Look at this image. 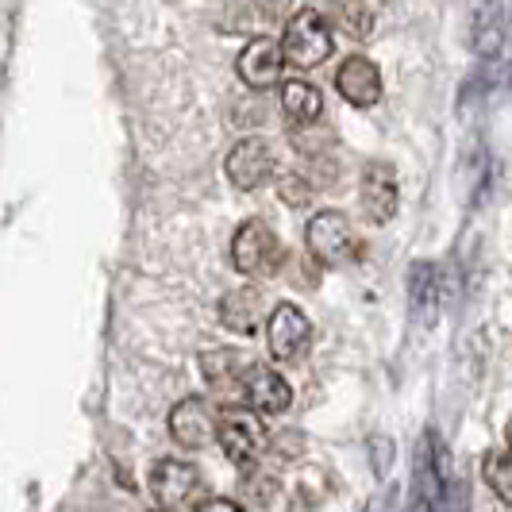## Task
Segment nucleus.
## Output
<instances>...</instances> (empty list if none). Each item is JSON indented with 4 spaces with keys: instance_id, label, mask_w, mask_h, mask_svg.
Segmentation results:
<instances>
[{
    "instance_id": "obj_1",
    "label": "nucleus",
    "mask_w": 512,
    "mask_h": 512,
    "mask_svg": "<svg viewBox=\"0 0 512 512\" xmlns=\"http://www.w3.org/2000/svg\"><path fill=\"white\" fill-rule=\"evenodd\" d=\"M282 239H278V231L270 228L266 220H243L239 228H235V239H231V262H235V270L239 274H247V278H274L278 270H282Z\"/></svg>"
},
{
    "instance_id": "obj_2",
    "label": "nucleus",
    "mask_w": 512,
    "mask_h": 512,
    "mask_svg": "<svg viewBox=\"0 0 512 512\" xmlns=\"http://www.w3.org/2000/svg\"><path fill=\"white\" fill-rule=\"evenodd\" d=\"M282 58L297 70H316L320 62H328L335 39H332V24L316 12V8H301L289 16L282 35Z\"/></svg>"
},
{
    "instance_id": "obj_3",
    "label": "nucleus",
    "mask_w": 512,
    "mask_h": 512,
    "mask_svg": "<svg viewBox=\"0 0 512 512\" xmlns=\"http://www.w3.org/2000/svg\"><path fill=\"white\" fill-rule=\"evenodd\" d=\"M451 493H455V470L447 459V447L436 432H424L416 447V497L420 509L447 512L451 509Z\"/></svg>"
},
{
    "instance_id": "obj_4",
    "label": "nucleus",
    "mask_w": 512,
    "mask_h": 512,
    "mask_svg": "<svg viewBox=\"0 0 512 512\" xmlns=\"http://www.w3.org/2000/svg\"><path fill=\"white\" fill-rule=\"evenodd\" d=\"M305 247L308 255L316 258L320 266H347L362 255V239L355 224L343 212H316L305 228Z\"/></svg>"
},
{
    "instance_id": "obj_5",
    "label": "nucleus",
    "mask_w": 512,
    "mask_h": 512,
    "mask_svg": "<svg viewBox=\"0 0 512 512\" xmlns=\"http://www.w3.org/2000/svg\"><path fill=\"white\" fill-rule=\"evenodd\" d=\"M216 443L235 466H255L262 447H266V432L262 420L251 409H220L216 416Z\"/></svg>"
},
{
    "instance_id": "obj_6",
    "label": "nucleus",
    "mask_w": 512,
    "mask_h": 512,
    "mask_svg": "<svg viewBox=\"0 0 512 512\" xmlns=\"http://www.w3.org/2000/svg\"><path fill=\"white\" fill-rule=\"evenodd\" d=\"M308 343H312V328H308V316L297 305L282 301L278 308L266 312V347H270V359L301 362Z\"/></svg>"
},
{
    "instance_id": "obj_7",
    "label": "nucleus",
    "mask_w": 512,
    "mask_h": 512,
    "mask_svg": "<svg viewBox=\"0 0 512 512\" xmlns=\"http://www.w3.org/2000/svg\"><path fill=\"white\" fill-rule=\"evenodd\" d=\"M216 416L220 409L208 397H185L170 412V436L185 451H201L216 439Z\"/></svg>"
},
{
    "instance_id": "obj_8",
    "label": "nucleus",
    "mask_w": 512,
    "mask_h": 512,
    "mask_svg": "<svg viewBox=\"0 0 512 512\" xmlns=\"http://www.w3.org/2000/svg\"><path fill=\"white\" fill-rule=\"evenodd\" d=\"M282 47H278V39H270V35H258L251 39L239 58H235V74L239 81L247 85V89H255V93H266V89H274L278 81H282Z\"/></svg>"
},
{
    "instance_id": "obj_9",
    "label": "nucleus",
    "mask_w": 512,
    "mask_h": 512,
    "mask_svg": "<svg viewBox=\"0 0 512 512\" xmlns=\"http://www.w3.org/2000/svg\"><path fill=\"white\" fill-rule=\"evenodd\" d=\"M228 181L235 189L251 193V189H262L266 181L274 178V151L266 139H239L235 147L228 151Z\"/></svg>"
},
{
    "instance_id": "obj_10",
    "label": "nucleus",
    "mask_w": 512,
    "mask_h": 512,
    "mask_svg": "<svg viewBox=\"0 0 512 512\" xmlns=\"http://www.w3.org/2000/svg\"><path fill=\"white\" fill-rule=\"evenodd\" d=\"M201 470L185 459H158L151 470V493L162 509H181L197 497Z\"/></svg>"
},
{
    "instance_id": "obj_11",
    "label": "nucleus",
    "mask_w": 512,
    "mask_h": 512,
    "mask_svg": "<svg viewBox=\"0 0 512 512\" xmlns=\"http://www.w3.org/2000/svg\"><path fill=\"white\" fill-rule=\"evenodd\" d=\"M359 197H362V212L370 224H389L397 216V174L389 162H366L362 166V181H359Z\"/></svg>"
},
{
    "instance_id": "obj_12",
    "label": "nucleus",
    "mask_w": 512,
    "mask_h": 512,
    "mask_svg": "<svg viewBox=\"0 0 512 512\" xmlns=\"http://www.w3.org/2000/svg\"><path fill=\"white\" fill-rule=\"evenodd\" d=\"M239 393H243L247 409L258 412V416H278L293 401V389H289V382H285L282 374L270 370V366H258V362H251V370L243 374Z\"/></svg>"
},
{
    "instance_id": "obj_13",
    "label": "nucleus",
    "mask_w": 512,
    "mask_h": 512,
    "mask_svg": "<svg viewBox=\"0 0 512 512\" xmlns=\"http://www.w3.org/2000/svg\"><path fill=\"white\" fill-rule=\"evenodd\" d=\"M335 89H339V97L347 104L370 108V104L382 101V74H378V66H374L370 58L351 54V58L335 70Z\"/></svg>"
},
{
    "instance_id": "obj_14",
    "label": "nucleus",
    "mask_w": 512,
    "mask_h": 512,
    "mask_svg": "<svg viewBox=\"0 0 512 512\" xmlns=\"http://www.w3.org/2000/svg\"><path fill=\"white\" fill-rule=\"evenodd\" d=\"M266 312H270V305H266L262 289H255V285H247V289H231L228 297L220 301V324H224L228 332L251 335L266 324Z\"/></svg>"
},
{
    "instance_id": "obj_15",
    "label": "nucleus",
    "mask_w": 512,
    "mask_h": 512,
    "mask_svg": "<svg viewBox=\"0 0 512 512\" xmlns=\"http://www.w3.org/2000/svg\"><path fill=\"white\" fill-rule=\"evenodd\" d=\"M251 370V355L243 351H231V347H216V351H205L201 355V374L212 389H239L243 374Z\"/></svg>"
},
{
    "instance_id": "obj_16",
    "label": "nucleus",
    "mask_w": 512,
    "mask_h": 512,
    "mask_svg": "<svg viewBox=\"0 0 512 512\" xmlns=\"http://www.w3.org/2000/svg\"><path fill=\"white\" fill-rule=\"evenodd\" d=\"M282 112L293 128H312L320 120V112H324V97H320V89L312 81H301V77L297 81H285Z\"/></svg>"
},
{
    "instance_id": "obj_17",
    "label": "nucleus",
    "mask_w": 512,
    "mask_h": 512,
    "mask_svg": "<svg viewBox=\"0 0 512 512\" xmlns=\"http://www.w3.org/2000/svg\"><path fill=\"white\" fill-rule=\"evenodd\" d=\"M436 297H439V278H436V266L432 262H412V274H409V301H412V316L420 320H432L436 312Z\"/></svg>"
},
{
    "instance_id": "obj_18",
    "label": "nucleus",
    "mask_w": 512,
    "mask_h": 512,
    "mask_svg": "<svg viewBox=\"0 0 512 512\" xmlns=\"http://www.w3.org/2000/svg\"><path fill=\"white\" fill-rule=\"evenodd\" d=\"M501 39H505V8L497 0H489V4H482L478 24H474V47H478V54H497Z\"/></svg>"
},
{
    "instance_id": "obj_19",
    "label": "nucleus",
    "mask_w": 512,
    "mask_h": 512,
    "mask_svg": "<svg viewBox=\"0 0 512 512\" xmlns=\"http://www.w3.org/2000/svg\"><path fill=\"white\" fill-rule=\"evenodd\" d=\"M486 482L501 497V505H512V474H509V451H493L486 459Z\"/></svg>"
},
{
    "instance_id": "obj_20",
    "label": "nucleus",
    "mask_w": 512,
    "mask_h": 512,
    "mask_svg": "<svg viewBox=\"0 0 512 512\" xmlns=\"http://www.w3.org/2000/svg\"><path fill=\"white\" fill-rule=\"evenodd\" d=\"M278 189H282L285 205H305L308 197H312V185L305 181V174H282Z\"/></svg>"
},
{
    "instance_id": "obj_21",
    "label": "nucleus",
    "mask_w": 512,
    "mask_h": 512,
    "mask_svg": "<svg viewBox=\"0 0 512 512\" xmlns=\"http://www.w3.org/2000/svg\"><path fill=\"white\" fill-rule=\"evenodd\" d=\"M301 443H305V439L297 436V432H282V436L270 439V451H274V455H282V459H293V455L301 451Z\"/></svg>"
},
{
    "instance_id": "obj_22",
    "label": "nucleus",
    "mask_w": 512,
    "mask_h": 512,
    "mask_svg": "<svg viewBox=\"0 0 512 512\" xmlns=\"http://www.w3.org/2000/svg\"><path fill=\"white\" fill-rule=\"evenodd\" d=\"M343 27H347L351 35H366V31H370V16H366L362 8H351V4H347V8H343Z\"/></svg>"
},
{
    "instance_id": "obj_23",
    "label": "nucleus",
    "mask_w": 512,
    "mask_h": 512,
    "mask_svg": "<svg viewBox=\"0 0 512 512\" xmlns=\"http://www.w3.org/2000/svg\"><path fill=\"white\" fill-rule=\"evenodd\" d=\"M197 512H247V509L239 501H228V497H208V501L197 505Z\"/></svg>"
},
{
    "instance_id": "obj_24",
    "label": "nucleus",
    "mask_w": 512,
    "mask_h": 512,
    "mask_svg": "<svg viewBox=\"0 0 512 512\" xmlns=\"http://www.w3.org/2000/svg\"><path fill=\"white\" fill-rule=\"evenodd\" d=\"M158 512H170V509H158Z\"/></svg>"
}]
</instances>
